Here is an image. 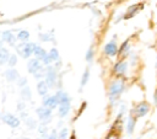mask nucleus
<instances>
[{
    "instance_id": "nucleus-18",
    "label": "nucleus",
    "mask_w": 157,
    "mask_h": 139,
    "mask_svg": "<svg viewBox=\"0 0 157 139\" xmlns=\"http://www.w3.org/2000/svg\"><path fill=\"white\" fill-rule=\"evenodd\" d=\"M10 54L7 52L6 48H0V64H4L5 62H7Z\"/></svg>"
},
{
    "instance_id": "nucleus-11",
    "label": "nucleus",
    "mask_w": 157,
    "mask_h": 139,
    "mask_svg": "<svg viewBox=\"0 0 157 139\" xmlns=\"http://www.w3.org/2000/svg\"><path fill=\"white\" fill-rule=\"evenodd\" d=\"M37 114H38L39 119L45 121L50 117V109H48L45 107H39V108H37Z\"/></svg>"
},
{
    "instance_id": "nucleus-20",
    "label": "nucleus",
    "mask_w": 157,
    "mask_h": 139,
    "mask_svg": "<svg viewBox=\"0 0 157 139\" xmlns=\"http://www.w3.org/2000/svg\"><path fill=\"white\" fill-rule=\"evenodd\" d=\"M88 77H90V71H88V70H86V71L83 73V75H82V79H81V86H82V87L87 84Z\"/></svg>"
},
{
    "instance_id": "nucleus-12",
    "label": "nucleus",
    "mask_w": 157,
    "mask_h": 139,
    "mask_svg": "<svg viewBox=\"0 0 157 139\" xmlns=\"http://www.w3.org/2000/svg\"><path fill=\"white\" fill-rule=\"evenodd\" d=\"M33 54L37 57V60H38V59H39V60H43V58L47 55L45 50H44L42 47H39V46H34V49H33Z\"/></svg>"
},
{
    "instance_id": "nucleus-2",
    "label": "nucleus",
    "mask_w": 157,
    "mask_h": 139,
    "mask_svg": "<svg viewBox=\"0 0 157 139\" xmlns=\"http://www.w3.org/2000/svg\"><path fill=\"white\" fill-rule=\"evenodd\" d=\"M123 90H124V81L123 80H115L114 82H112L110 89H109V98H110V101L117 100L121 95Z\"/></svg>"
},
{
    "instance_id": "nucleus-7",
    "label": "nucleus",
    "mask_w": 157,
    "mask_h": 139,
    "mask_svg": "<svg viewBox=\"0 0 157 139\" xmlns=\"http://www.w3.org/2000/svg\"><path fill=\"white\" fill-rule=\"evenodd\" d=\"M58 106V100H56V97L55 96H48V97H45L44 98V101H43V107H45V108H48V109H53V108H55Z\"/></svg>"
},
{
    "instance_id": "nucleus-27",
    "label": "nucleus",
    "mask_w": 157,
    "mask_h": 139,
    "mask_svg": "<svg viewBox=\"0 0 157 139\" xmlns=\"http://www.w3.org/2000/svg\"><path fill=\"white\" fill-rule=\"evenodd\" d=\"M50 62H52V60H50L49 55L47 54V55H45V57L43 58V63H44V64H47V65H49V63H50Z\"/></svg>"
},
{
    "instance_id": "nucleus-30",
    "label": "nucleus",
    "mask_w": 157,
    "mask_h": 139,
    "mask_svg": "<svg viewBox=\"0 0 157 139\" xmlns=\"http://www.w3.org/2000/svg\"><path fill=\"white\" fill-rule=\"evenodd\" d=\"M25 85H26V79L22 77L21 81H18V86H25Z\"/></svg>"
},
{
    "instance_id": "nucleus-14",
    "label": "nucleus",
    "mask_w": 157,
    "mask_h": 139,
    "mask_svg": "<svg viewBox=\"0 0 157 139\" xmlns=\"http://www.w3.org/2000/svg\"><path fill=\"white\" fill-rule=\"evenodd\" d=\"M2 38H4V41H6V42L10 43V44H15L16 37H15L10 31H5V32L2 33Z\"/></svg>"
},
{
    "instance_id": "nucleus-10",
    "label": "nucleus",
    "mask_w": 157,
    "mask_h": 139,
    "mask_svg": "<svg viewBox=\"0 0 157 139\" xmlns=\"http://www.w3.org/2000/svg\"><path fill=\"white\" fill-rule=\"evenodd\" d=\"M125 70H126V63L125 62H118L115 65H114V73L117 75H124L125 74Z\"/></svg>"
},
{
    "instance_id": "nucleus-9",
    "label": "nucleus",
    "mask_w": 157,
    "mask_h": 139,
    "mask_svg": "<svg viewBox=\"0 0 157 139\" xmlns=\"http://www.w3.org/2000/svg\"><path fill=\"white\" fill-rule=\"evenodd\" d=\"M117 52H118V47H117V44L114 43V42H109V43H107L105 44V47H104V53L107 54V55H115L117 54Z\"/></svg>"
},
{
    "instance_id": "nucleus-33",
    "label": "nucleus",
    "mask_w": 157,
    "mask_h": 139,
    "mask_svg": "<svg viewBox=\"0 0 157 139\" xmlns=\"http://www.w3.org/2000/svg\"><path fill=\"white\" fill-rule=\"evenodd\" d=\"M23 139H29V138H23Z\"/></svg>"
},
{
    "instance_id": "nucleus-32",
    "label": "nucleus",
    "mask_w": 157,
    "mask_h": 139,
    "mask_svg": "<svg viewBox=\"0 0 157 139\" xmlns=\"http://www.w3.org/2000/svg\"><path fill=\"white\" fill-rule=\"evenodd\" d=\"M70 139H76V135H75V134H71V137H70Z\"/></svg>"
},
{
    "instance_id": "nucleus-13",
    "label": "nucleus",
    "mask_w": 157,
    "mask_h": 139,
    "mask_svg": "<svg viewBox=\"0 0 157 139\" xmlns=\"http://www.w3.org/2000/svg\"><path fill=\"white\" fill-rule=\"evenodd\" d=\"M142 7V5L141 4H136V5H132V6H130L129 7V10H128V12H126V16H125V18H129V17H132Z\"/></svg>"
},
{
    "instance_id": "nucleus-31",
    "label": "nucleus",
    "mask_w": 157,
    "mask_h": 139,
    "mask_svg": "<svg viewBox=\"0 0 157 139\" xmlns=\"http://www.w3.org/2000/svg\"><path fill=\"white\" fill-rule=\"evenodd\" d=\"M17 108H18V109H22V108H23V105H22V103H21V105H18V106H17Z\"/></svg>"
},
{
    "instance_id": "nucleus-3",
    "label": "nucleus",
    "mask_w": 157,
    "mask_h": 139,
    "mask_svg": "<svg viewBox=\"0 0 157 139\" xmlns=\"http://www.w3.org/2000/svg\"><path fill=\"white\" fill-rule=\"evenodd\" d=\"M2 121H4L7 125H10V127H12V128L18 127V124H20V119H18L17 117H15L13 114H10V113L4 114V116H2Z\"/></svg>"
},
{
    "instance_id": "nucleus-19",
    "label": "nucleus",
    "mask_w": 157,
    "mask_h": 139,
    "mask_svg": "<svg viewBox=\"0 0 157 139\" xmlns=\"http://www.w3.org/2000/svg\"><path fill=\"white\" fill-rule=\"evenodd\" d=\"M48 55H49L50 60H58V59H59V54H58V50H56L55 48H52Z\"/></svg>"
},
{
    "instance_id": "nucleus-4",
    "label": "nucleus",
    "mask_w": 157,
    "mask_h": 139,
    "mask_svg": "<svg viewBox=\"0 0 157 139\" xmlns=\"http://www.w3.org/2000/svg\"><path fill=\"white\" fill-rule=\"evenodd\" d=\"M148 111H150L148 103L141 102V103H139V105L136 106V108H135V116H136V117H144L145 114H147Z\"/></svg>"
},
{
    "instance_id": "nucleus-5",
    "label": "nucleus",
    "mask_w": 157,
    "mask_h": 139,
    "mask_svg": "<svg viewBox=\"0 0 157 139\" xmlns=\"http://www.w3.org/2000/svg\"><path fill=\"white\" fill-rule=\"evenodd\" d=\"M33 49H34V43H25L20 48L23 58H28L31 54H33Z\"/></svg>"
},
{
    "instance_id": "nucleus-23",
    "label": "nucleus",
    "mask_w": 157,
    "mask_h": 139,
    "mask_svg": "<svg viewBox=\"0 0 157 139\" xmlns=\"http://www.w3.org/2000/svg\"><path fill=\"white\" fill-rule=\"evenodd\" d=\"M29 37V33L27 31H20L18 34H17V38L18 39H27Z\"/></svg>"
},
{
    "instance_id": "nucleus-29",
    "label": "nucleus",
    "mask_w": 157,
    "mask_h": 139,
    "mask_svg": "<svg viewBox=\"0 0 157 139\" xmlns=\"http://www.w3.org/2000/svg\"><path fill=\"white\" fill-rule=\"evenodd\" d=\"M48 139H58V135H56V133H55V132H52V134L48 137Z\"/></svg>"
},
{
    "instance_id": "nucleus-22",
    "label": "nucleus",
    "mask_w": 157,
    "mask_h": 139,
    "mask_svg": "<svg viewBox=\"0 0 157 139\" xmlns=\"http://www.w3.org/2000/svg\"><path fill=\"white\" fill-rule=\"evenodd\" d=\"M22 97L26 98V100H29L31 98V90H29V87H25L22 90Z\"/></svg>"
},
{
    "instance_id": "nucleus-28",
    "label": "nucleus",
    "mask_w": 157,
    "mask_h": 139,
    "mask_svg": "<svg viewBox=\"0 0 157 139\" xmlns=\"http://www.w3.org/2000/svg\"><path fill=\"white\" fill-rule=\"evenodd\" d=\"M105 139H118V135H117V134H114V133L112 132L110 134H108V135H107V138H105Z\"/></svg>"
},
{
    "instance_id": "nucleus-25",
    "label": "nucleus",
    "mask_w": 157,
    "mask_h": 139,
    "mask_svg": "<svg viewBox=\"0 0 157 139\" xmlns=\"http://www.w3.org/2000/svg\"><path fill=\"white\" fill-rule=\"evenodd\" d=\"M92 58H93V49H92V47H91V48L87 50V53H86V60L91 62Z\"/></svg>"
},
{
    "instance_id": "nucleus-26",
    "label": "nucleus",
    "mask_w": 157,
    "mask_h": 139,
    "mask_svg": "<svg viewBox=\"0 0 157 139\" xmlns=\"http://www.w3.org/2000/svg\"><path fill=\"white\" fill-rule=\"evenodd\" d=\"M26 122H27V125H28L29 128H34V127H36V123H34V121H33L32 118H27Z\"/></svg>"
},
{
    "instance_id": "nucleus-16",
    "label": "nucleus",
    "mask_w": 157,
    "mask_h": 139,
    "mask_svg": "<svg viewBox=\"0 0 157 139\" xmlns=\"http://www.w3.org/2000/svg\"><path fill=\"white\" fill-rule=\"evenodd\" d=\"M134 128H135V118L134 117H129L128 123H126V132H128V134H132Z\"/></svg>"
},
{
    "instance_id": "nucleus-21",
    "label": "nucleus",
    "mask_w": 157,
    "mask_h": 139,
    "mask_svg": "<svg viewBox=\"0 0 157 139\" xmlns=\"http://www.w3.org/2000/svg\"><path fill=\"white\" fill-rule=\"evenodd\" d=\"M7 63H9L10 66H13V65L17 63V57H16L15 54H11V55L9 57V59H7Z\"/></svg>"
},
{
    "instance_id": "nucleus-8",
    "label": "nucleus",
    "mask_w": 157,
    "mask_h": 139,
    "mask_svg": "<svg viewBox=\"0 0 157 139\" xmlns=\"http://www.w3.org/2000/svg\"><path fill=\"white\" fill-rule=\"evenodd\" d=\"M55 77H56V75H55V71L50 68V69H48V71H47V76H45V84H47V86L48 87H52V86H54V84H55Z\"/></svg>"
},
{
    "instance_id": "nucleus-24",
    "label": "nucleus",
    "mask_w": 157,
    "mask_h": 139,
    "mask_svg": "<svg viewBox=\"0 0 157 139\" xmlns=\"http://www.w3.org/2000/svg\"><path fill=\"white\" fill-rule=\"evenodd\" d=\"M66 138H67V129H66V128H64V129L59 133L58 139H66Z\"/></svg>"
},
{
    "instance_id": "nucleus-1",
    "label": "nucleus",
    "mask_w": 157,
    "mask_h": 139,
    "mask_svg": "<svg viewBox=\"0 0 157 139\" xmlns=\"http://www.w3.org/2000/svg\"><path fill=\"white\" fill-rule=\"evenodd\" d=\"M55 97L59 103V116L65 117L70 109V97L64 92H58Z\"/></svg>"
},
{
    "instance_id": "nucleus-17",
    "label": "nucleus",
    "mask_w": 157,
    "mask_h": 139,
    "mask_svg": "<svg viewBox=\"0 0 157 139\" xmlns=\"http://www.w3.org/2000/svg\"><path fill=\"white\" fill-rule=\"evenodd\" d=\"M5 75H6V79L9 80V81H13V80H16L17 79V71L15 70V69H10V70H6V73H5Z\"/></svg>"
},
{
    "instance_id": "nucleus-15",
    "label": "nucleus",
    "mask_w": 157,
    "mask_h": 139,
    "mask_svg": "<svg viewBox=\"0 0 157 139\" xmlns=\"http://www.w3.org/2000/svg\"><path fill=\"white\" fill-rule=\"evenodd\" d=\"M37 90H38V93L42 95V96H45L47 92H48V86L44 81H39L38 85H37Z\"/></svg>"
},
{
    "instance_id": "nucleus-6",
    "label": "nucleus",
    "mask_w": 157,
    "mask_h": 139,
    "mask_svg": "<svg viewBox=\"0 0 157 139\" xmlns=\"http://www.w3.org/2000/svg\"><path fill=\"white\" fill-rule=\"evenodd\" d=\"M27 69H28V71H29L31 74H34V75H36L39 70H42V65L39 64V60H37V59H31V60L28 62Z\"/></svg>"
}]
</instances>
